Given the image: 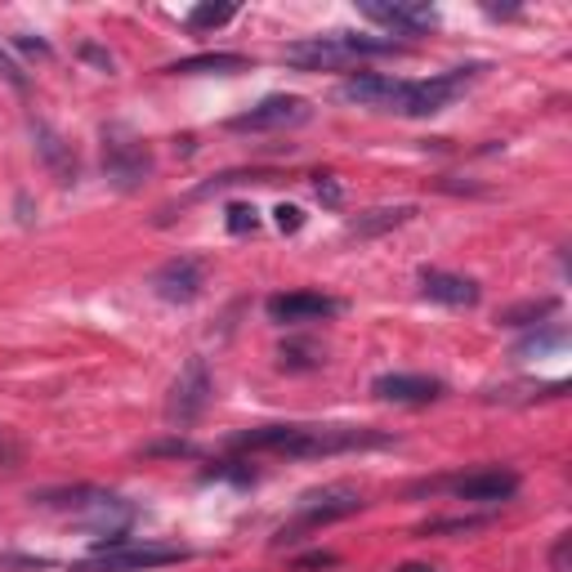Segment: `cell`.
I'll list each match as a JSON object with an SVG mask.
<instances>
[{"label":"cell","instance_id":"6da1fadb","mask_svg":"<svg viewBox=\"0 0 572 572\" xmlns=\"http://www.w3.org/2000/svg\"><path fill=\"white\" fill-rule=\"evenodd\" d=\"M390 434L358 425H255L233 434L238 452H282V456H340L363 447H385Z\"/></svg>","mask_w":572,"mask_h":572},{"label":"cell","instance_id":"7a4b0ae2","mask_svg":"<svg viewBox=\"0 0 572 572\" xmlns=\"http://www.w3.org/2000/svg\"><path fill=\"white\" fill-rule=\"evenodd\" d=\"M36 506L46 510H67L72 519H81L90 532H99V542H117L126 537V527L135 523V506L117 492L103 487H50V492H31Z\"/></svg>","mask_w":572,"mask_h":572},{"label":"cell","instance_id":"3957f363","mask_svg":"<svg viewBox=\"0 0 572 572\" xmlns=\"http://www.w3.org/2000/svg\"><path fill=\"white\" fill-rule=\"evenodd\" d=\"M403 46L394 36H358V31H327V36H309V41H295L282 50V63L300 67V72H340L358 59H376V54H398Z\"/></svg>","mask_w":572,"mask_h":572},{"label":"cell","instance_id":"277c9868","mask_svg":"<svg viewBox=\"0 0 572 572\" xmlns=\"http://www.w3.org/2000/svg\"><path fill=\"white\" fill-rule=\"evenodd\" d=\"M363 506H367V501H363V492H358L354 483H327V487L304 492V497L295 501V523L278 532V546L300 542L304 527H322V523H335V519H349V514H358Z\"/></svg>","mask_w":572,"mask_h":572},{"label":"cell","instance_id":"5b68a950","mask_svg":"<svg viewBox=\"0 0 572 572\" xmlns=\"http://www.w3.org/2000/svg\"><path fill=\"white\" fill-rule=\"evenodd\" d=\"M188 559L183 546H152V542H94V555L72 563V572H139V568H162Z\"/></svg>","mask_w":572,"mask_h":572},{"label":"cell","instance_id":"8992f818","mask_svg":"<svg viewBox=\"0 0 572 572\" xmlns=\"http://www.w3.org/2000/svg\"><path fill=\"white\" fill-rule=\"evenodd\" d=\"M103 175L130 193L152 175V152L130 126H103Z\"/></svg>","mask_w":572,"mask_h":572},{"label":"cell","instance_id":"52a82bcc","mask_svg":"<svg viewBox=\"0 0 572 572\" xmlns=\"http://www.w3.org/2000/svg\"><path fill=\"white\" fill-rule=\"evenodd\" d=\"M211 394H215V385H211L206 358H188V363H183V371H179V380H175V390H170L166 421H170V425H179V430L198 425L202 416H206V407H211Z\"/></svg>","mask_w":572,"mask_h":572},{"label":"cell","instance_id":"ba28073f","mask_svg":"<svg viewBox=\"0 0 572 572\" xmlns=\"http://www.w3.org/2000/svg\"><path fill=\"white\" fill-rule=\"evenodd\" d=\"M479 72H483V67H456V72L430 76V81H411L403 117H434V112H443L456 94H466V86L474 81Z\"/></svg>","mask_w":572,"mask_h":572},{"label":"cell","instance_id":"9c48e42d","mask_svg":"<svg viewBox=\"0 0 572 572\" xmlns=\"http://www.w3.org/2000/svg\"><path fill=\"white\" fill-rule=\"evenodd\" d=\"M309 112H314L309 99H300V94H269V99H259L251 112L228 122V130H291V126L309 122Z\"/></svg>","mask_w":572,"mask_h":572},{"label":"cell","instance_id":"30bf717a","mask_svg":"<svg viewBox=\"0 0 572 572\" xmlns=\"http://www.w3.org/2000/svg\"><path fill=\"white\" fill-rule=\"evenodd\" d=\"M447 492H456L461 501H474V506H501L519 492V474L514 470H501V466H483V470H470V474H456L443 483Z\"/></svg>","mask_w":572,"mask_h":572},{"label":"cell","instance_id":"8fae6325","mask_svg":"<svg viewBox=\"0 0 572 572\" xmlns=\"http://www.w3.org/2000/svg\"><path fill=\"white\" fill-rule=\"evenodd\" d=\"M407 90L411 81H398V76H349L345 86H340L335 94L345 103H363V107H376V112H403L407 107Z\"/></svg>","mask_w":572,"mask_h":572},{"label":"cell","instance_id":"7c38bea8","mask_svg":"<svg viewBox=\"0 0 572 572\" xmlns=\"http://www.w3.org/2000/svg\"><path fill=\"white\" fill-rule=\"evenodd\" d=\"M202 287H206V274L193 255H175L152 274V291H157L166 304H193L202 295Z\"/></svg>","mask_w":572,"mask_h":572},{"label":"cell","instance_id":"4fadbf2b","mask_svg":"<svg viewBox=\"0 0 572 572\" xmlns=\"http://www.w3.org/2000/svg\"><path fill=\"white\" fill-rule=\"evenodd\" d=\"M363 18L390 27L398 36H425L438 27V10L434 5H407V0H394V5H376V0H367V5H358Z\"/></svg>","mask_w":572,"mask_h":572},{"label":"cell","instance_id":"5bb4252c","mask_svg":"<svg viewBox=\"0 0 572 572\" xmlns=\"http://www.w3.org/2000/svg\"><path fill=\"white\" fill-rule=\"evenodd\" d=\"M371 394L380 403H403V407H421L443 398V380L434 376H411V371H390V376H376L371 380Z\"/></svg>","mask_w":572,"mask_h":572},{"label":"cell","instance_id":"9a60e30c","mask_svg":"<svg viewBox=\"0 0 572 572\" xmlns=\"http://www.w3.org/2000/svg\"><path fill=\"white\" fill-rule=\"evenodd\" d=\"M345 304L335 295H322V291H291V295H274L269 300V318L274 322H322V318H335Z\"/></svg>","mask_w":572,"mask_h":572},{"label":"cell","instance_id":"2e32d148","mask_svg":"<svg viewBox=\"0 0 572 572\" xmlns=\"http://www.w3.org/2000/svg\"><path fill=\"white\" fill-rule=\"evenodd\" d=\"M421 295L447 309H474L479 304V282L461 274H443V269H421Z\"/></svg>","mask_w":572,"mask_h":572},{"label":"cell","instance_id":"e0dca14e","mask_svg":"<svg viewBox=\"0 0 572 572\" xmlns=\"http://www.w3.org/2000/svg\"><path fill=\"white\" fill-rule=\"evenodd\" d=\"M31 139H36V152H41V162H46V170L63 183V188H72L76 183V175H81V166H76V152H72V143L59 135V130H50L46 122H36L31 126Z\"/></svg>","mask_w":572,"mask_h":572},{"label":"cell","instance_id":"ac0fdd59","mask_svg":"<svg viewBox=\"0 0 572 572\" xmlns=\"http://www.w3.org/2000/svg\"><path fill=\"white\" fill-rule=\"evenodd\" d=\"M416 215V206H376L363 211L358 219H349V238H376V233H390V228L407 224Z\"/></svg>","mask_w":572,"mask_h":572},{"label":"cell","instance_id":"d6986e66","mask_svg":"<svg viewBox=\"0 0 572 572\" xmlns=\"http://www.w3.org/2000/svg\"><path fill=\"white\" fill-rule=\"evenodd\" d=\"M251 59L246 54H193V59H179L170 63L166 72L175 76H198V72H215V76H233V72H246Z\"/></svg>","mask_w":572,"mask_h":572},{"label":"cell","instance_id":"ffe728a7","mask_svg":"<svg viewBox=\"0 0 572 572\" xmlns=\"http://www.w3.org/2000/svg\"><path fill=\"white\" fill-rule=\"evenodd\" d=\"M278 358H282L287 371H314V367H322L327 354H322L318 345H309V340H291V345H282Z\"/></svg>","mask_w":572,"mask_h":572},{"label":"cell","instance_id":"44dd1931","mask_svg":"<svg viewBox=\"0 0 572 572\" xmlns=\"http://www.w3.org/2000/svg\"><path fill=\"white\" fill-rule=\"evenodd\" d=\"M546 314H555V300H527V304H514V309L501 314V327H537Z\"/></svg>","mask_w":572,"mask_h":572},{"label":"cell","instance_id":"7402d4cb","mask_svg":"<svg viewBox=\"0 0 572 572\" xmlns=\"http://www.w3.org/2000/svg\"><path fill=\"white\" fill-rule=\"evenodd\" d=\"M492 519L487 514H461V519H430L421 523V537H443V532H479L487 527Z\"/></svg>","mask_w":572,"mask_h":572},{"label":"cell","instance_id":"603a6c76","mask_svg":"<svg viewBox=\"0 0 572 572\" xmlns=\"http://www.w3.org/2000/svg\"><path fill=\"white\" fill-rule=\"evenodd\" d=\"M238 18V5H198L193 14H188V27L193 31H211V27H224Z\"/></svg>","mask_w":572,"mask_h":572},{"label":"cell","instance_id":"cb8c5ba5","mask_svg":"<svg viewBox=\"0 0 572 572\" xmlns=\"http://www.w3.org/2000/svg\"><path fill=\"white\" fill-rule=\"evenodd\" d=\"M23 461H27V447H23V438H18L10 425H0V470H5V474H14Z\"/></svg>","mask_w":572,"mask_h":572},{"label":"cell","instance_id":"d4e9b609","mask_svg":"<svg viewBox=\"0 0 572 572\" xmlns=\"http://www.w3.org/2000/svg\"><path fill=\"white\" fill-rule=\"evenodd\" d=\"M255 228H259V211L255 206H246V202H233V206H228V233H255Z\"/></svg>","mask_w":572,"mask_h":572},{"label":"cell","instance_id":"484cf974","mask_svg":"<svg viewBox=\"0 0 572 572\" xmlns=\"http://www.w3.org/2000/svg\"><path fill=\"white\" fill-rule=\"evenodd\" d=\"M550 349H563V331H546V335H527L523 345L514 349V358H532V354H550Z\"/></svg>","mask_w":572,"mask_h":572},{"label":"cell","instance_id":"4316f807","mask_svg":"<svg viewBox=\"0 0 572 572\" xmlns=\"http://www.w3.org/2000/svg\"><path fill=\"white\" fill-rule=\"evenodd\" d=\"M274 224H278L282 238H291V233H300V228H304V211L282 202V206H274Z\"/></svg>","mask_w":572,"mask_h":572},{"label":"cell","instance_id":"83f0119b","mask_svg":"<svg viewBox=\"0 0 572 572\" xmlns=\"http://www.w3.org/2000/svg\"><path fill=\"white\" fill-rule=\"evenodd\" d=\"M148 456H202L198 443H188V438H166V443H148L143 447Z\"/></svg>","mask_w":572,"mask_h":572},{"label":"cell","instance_id":"f1b7e54d","mask_svg":"<svg viewBox=\"0 0 572 572\" xmlns=\"http://www.w3.org/2000/svg\"><path fill=\"white\" fill-rule=\"evenodd\" d=\"M0 76H5V81H10L14 90H27V72L14 63V54H10L5 46H0Z\"/></svg>","mask_w":572,"mask_h":572},{"label":"cell","instance_id":"f546056e","mask_svg":"<svg viewBox=\"0 0 572 572\" xmlns=\"http://www.w3.org/2000/svg\"><path fill=\"white\" fill-rule=\"evenodd\" d=\"M568 568H572V532H563L550 550V572H568Z\"/></svg>","mask_w":572,"mask_h":572},{"label":"cell","instance_id":"4dcf8cb0","mask_svg":"<svg viewBox=\"0 0 572 572\" xmlns=\"http://www.w3.org/2000/svg\"><path fill=\"white\" fill-rule=\"evenodd\" d=\"M314 193H318L322 206H340V198H345V193H340V183H335L331 175H318V179H314Z\"/></svg>","mask_w":572,"mask_h":572},{"label":"cell","instance_id":"1f68e13d","mask_svg":"<svg viewBox=\"0 0 572 572\" xmlns=\"http://www.w3.org/2000/svg\"><path fill=\"white\" fill-rule=\"evenodd\" d=\"M335 563H340V555H331V550H314V555L295 559V568H300V572H314V568H335Z\"/></svg>","mask_w":572,"mask_h":572},{"label":"cell","instance_id":"d6a6232c","mask_svg":"<svg viewBox=\"0 0 572 572\" xmlns=\"http://www.w3.org/2000/svg\"><path fill=\"white\" fill-rule=\"evenodd\" d=\"M14 50H23V54H41V59H50V46H46V41H31V36H14Z\"/></svg>","mask_w":572,"mask_h":572},{"label":"cell","instance_id":"836d02e7","mask_svg":"<svg viewBox=\"0 0 572 572\" xmlns=\"http://www.w3.org/2000/svg\"><path fill=\"white\" fill-rule=\"evenodd\" d=\"M81 59H90V63H99L103 72H112V54H103L99 46H86V50H81Z\"/></svg>","mask_w":572,"mask_h":572},{"label":"cell","instance_id":"e575fe53","mask_svg":"<svg viewBox=\"0 0 572 572\" xmlns=\"http://www.w3.org/2000/svg\"><path fill=\"white\" fill-rule=\"evenodd\" d=\"M394 572H438V568L434 563H398Z\"/></svg>","mask_w":572,"mask_h":572}]
</instances>
